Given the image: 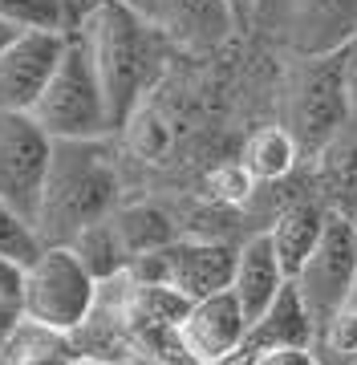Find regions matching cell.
Wrapping results in <instances>:
<instances>
[{
  "label": "cell",
  "mask_w": 357,
  "mask_h": 365,
  "mask_svg": "<svg viewBox=\"0 0 357 365\" xmlns=\"http://www.w3.org/2000/svg\"><path fill=\"white\" fill-rule=\"evenodd\" d=\"M78 37L86 41L90 61L98 69V81H102V93L110 106V122H114V130H122L150 93L162 69V53L171 45L143 13L126 9L122 0H93L81 16Z\"/></svg>",
  "instance_id": "1"
},
{
  "label": "cell",
  "mask_w": 357,
  "mask_h": 365,
  "mask_svg": "<svg viewBox=\"0 0 357 365\" xmlns=\"http://www.w3.org/2000/svg\"><path fill=\"white\" fill-rule=\"evenodd\" d=\"M118 203V175L106 138H53V158L37 203L41 244H69L81 227L106 220Z\"/></svg>",
  "instance_id": "2"
},
{
  "label": "cell",
  "mask_w": 357,
  "mask_h": 365,
  "mask_svg": "<svg viewBox=\"0 0 357 365\" xmlns=\"http://www.w3.org/2000/svg\"><path fill=\"white\" fill-rule=\"evenodd\" d=\"M296 66L284 90V130L296 138L301 158H317L333 138H341L345 122L353 114L349 90V49L325 57H292Z\"/></svg>",
  "instance_id": "3"
},
{
  "label": "cell",
  "mask_w": 357,
  "mask_h": 365,
  "mask_svg": "<svg viewBox=\"0 0 357 365\" xmlns=\"http://www.w3.org/2000/svg\"><path fill=\"white\" fill-rule=\"evenodd\" d=\"M53 138H110L114 122H110V106L98 81V69L90 61L86 41L78 29L66 37L61 61H57L49 86L41 90L37 106L29 110Z\"/></svg>",
  "instance_id": "4"
},
{
  "label": "cell",
  "mask_w": 357,
  "mask_h": 365,
  "mask_svg": "<svg viewBox=\"0 0 357 365\" xmlns=\"http://www.w3.org/2000/svg\"><path fill=\"white\" fill-rule=\"evenodd\" d=\"M98 280L69 244H45L21 272V317L49 333L78 329L93 309Z\"/></svg>",
  "instance_id": "5"
},
{
  "label": "cell",
  "mask_w": 357,
  "mask_h": 365,
  "mask_svg": "<svg viewBox=\"0 0 357 365\" xmlns=\"http://www.w3.org/2000/svg\"><path fill=\"white\" fill-rule=\"evenodd\" d=\"M357 272V232L349 215L325 207V227H321L313 252L304 256V264L292 276V288L301 304L313 317V329L325 333L329 321L345 309V297H349V284H353Z\"/></svg>",
  "instance_id": "6"
},
{
  "label": "cell",
  "mask_w": 357,
  "mask_h": 365,
  "mask_svg": "<svg viewBox=\"0 0 357 365\" xmlns=\"http://www.w3.org/2000/svg\"><path fill=\"white\" fill-rule=\"evenodd\" d=\"M49 158H53V134L37 118L0 110V199L25 220H37Z\"/></svg>",
  "instance_id": "7"
},
{
  "label": "cell",
  "mask_w": 357,
  "mask_h": 365,
  "mask_svg": "<svg viewBox=\"0 0 357 365\" xmlns=\"http://www.w3.org/2000/svg\"><path fill=\"white\" fill-rule=\"evenodd\" d=\"M146 280L159 288H171L175 297L191 304L212 292H224L232 284V268H236V248L232 244H215V240H171L167 248L138 256Z\"/></svg>",
  "instance_id": "8"
},
{
  "label": "cell",
  "mask_w": 357,
  "mask_h": 365,
  "mask_svg": "<svg viewBox=\"0 0 357 365\" xmlns=\"http://www.w3.org/2000/svg\"><path fill=\"white\" fill-rule=\"evenodd\" d=\"M244 333H248V317L232 297V288L191 300L179 317V345L199 365H232L239 357Z\"/></svg>",
  "instance_id": "9"
},
{
  "label": "cell",
  "mask_w": 357,
  "mask_h": 365,
  "mask_svg": "<svg viewBox=\"0 0 357 365\" xmlns=\"http://www.w3.org/2000/svg\"><path fill=\"white\" fill-rule=\"evenodd\" d=\"M69 33H49V29H25L16 33L13 45L0 53V110L29 114L37 106L41 90L49 86L61 49Z\"/></svg>",
  "instance_id": "10"
},
{
  "label": "cell",
  "mask_w": 357,
  "mask_h": 365,
  "mask_svg": "<svg viewBox=\"0 0 357 365\" xmlns=\"http://www.w3.org/2000/svg\"><path fill=\"white\" fill-rule=\"evenodd\" d=\"M146 21L159 29L167 45L183 53H215L244 33L227 0H155Z\"/></svg>",
  "instance_id": "11"
},
{
  "label": "cell",
  "mask_w": 357,
  "mask_h": 365,
  "mask_svg": "<svg viewBox=\"0 0 357 365\" xmlns=\"http://www.w3.org/2000/svg\"><path fill=\"white\" fill-rule=\"evenodd\" d=\"M357 41V0H296L280 45L292 57H325Z\"/></svg>",
  "instance_id": "12"
},
{
  "label": "cell",
  "mask_w": 357,
  "mask_h": 365,
  "mask_svg": "<svg viewBox=\"0 0 357 365\" xmlns=\"http://www.w3.org/2000/svg\"><path fill=\"white\" fill-rule=\"evenodd\" d=\"M284 284H289V272H284V264H280L268 232L252 235L244 248H236V268H232V284L227 288L239 300V309H244L248 321L264 313Z\"/></svg>",
  "instance_id": "13"
},
{
  "label": "cell",
  "mask_w": 357,
  "mask_h": 365,
  "mask_svg": "<svg viewBox=\"0 0 357 365\" xmlns=\"http://www.w3.org/2000/svg\"><path fill=\"white\" fill-rule=\"evenodd\" d=\"M313 337H317L313 317H309V309L301 304V297H296V288L289 280L264 313L248 321V333H244L236 361H244V357H252L260 349H276V345H313Z\"/></svg>",
  "instance_id": "14"
},
{
  "label": "cell",
  "mask_w": 357,
  "mask_h": 365,
  "mask_svg": "<svg viewBox=\"0 0 357 365\" xmlns=\"http://www.w3.org/2000/svg\"><path fill=\"white\" fill-rule=\"evenodd\" d=\"M321 227H325V207H321V203H292V207L280 211V220L268 227V240H272V248H276L289 280L296 276L304 256L313 252Z\"/></svg>",
  "instance_id": "15"
},
{
  "label": "cell",
  "mask_w": 357,
  "mask_h": 365,
  "mask_svg": "<svg viewBox=\"0 0 357 365\" xmlns=\"http://www.w3.org/2000/svg\"><path fill=\"white\" fill-rule=\"evenodd\" d=\"M317 179H321V195H325L329 211L349 215L357 203V143L333 138L317 155Z\"/></svg>",
  "instance_id": "16"
},
{
  "label": "cell",
  "mask_w": 357,
  "mask_h": 365,
  "mask_svg": "<svg viewBox=\"0 0 357 365\" xmlns=\"http://www.w3.org/2000/svg\"><path fill=\"white\" fill-rule=\"evenodd\" d=\"M93 0H0V21L16 29H49L73 33Z\"/></svg>",
  "instance_id": "17"
},
{
  "label": "cell",
  "mask_w": 357,
  "mask_h": 365,
  "mask_svg": "<svg viewBox=\"0 0 357 365\" xmlns=\"http://www.w3.org/2000/svg\"><path fill=\"white\" fill-rule=\"evenodd\" d=\"M301 163V146L284 126H264V130L252 134L248 150H244V170L252 179H264V182H276L284 179L292 167Z\"/></svg>",
  "instance_id": "18"
},
{
  "label": "cell",
  "mask_w": 357,
  "mask_h": 365,
  "mask_svg": "<svg viewBox=\"0 0 357 365\" xmlns=\"http://www.w3.org/2000/svg\"><path fill=\"white\" fill-rule=\"evenodd\" d=\"M110 220H114V227H118L122 248H126L130 260H138V256H146V252L167 248V244L175 240V235H171V220H167L159 207H150V203L122 207V211H114Z\"/></svg>",
  "instance_id": "19"
},
{
  "label": "cell",
  "mask_w": 357,
  "mask_h": 365,
  "mask_svg": "<svg viewBox=\"0 0 357 365\" xmlns=\"http://www.w3.org/2000/svg\"><path fill=\"white\" fill-rule=\"evenodd\" d=\"M110 215H114V211H110ZM110 215H106V220H98V223H90V227H81V232L69 240V248L78 252V260L93 272V280H106V276H114L122 264L130 260L126 248H122V235H118V227H114Z\"/></svg>",
  "instance_id": "20"
},
{
  "label": "cell",
  "mask_w": 357,
  "mask_h": 365,
  "mask_svg": "<svg viewBox=\"0 0 357 365\" xmlns=\"http://www.w3.org/2000/svg\"><path fill=\"white\" fill-rule=\"evenodd\" d=\"M41 248H45V244H41L33 220H25L16 207H9V203L0 199V256H9V260H16L25 268L29 260H37Z\"/></svg>",
  "instance_id": "21"
},
{
  "label": "cell",
  "mask_w": 357,
  "mask_h": 365,
  "mask_svg": "<svg viewBox=\"0 0 357 365\" xmlns=\"http://www.w3.org/2000/svg\"><path fill=\"white\" fill-rule=\"evenodd\" d=\"M292 9H296V0H252L248 29L260 33V37H268V41H280L284 29H289V21H292Z\"/></svg>",
  "instance_id": "22"
},
{
  "label": "cell",
  "mask_w": 357,
  "mask_h": 365,
  "mask_svg": "<svg viewBox=\"0 0 357 365\" xmlns=\"http://www.w3.org/2000/svg\"><path fill=\"white\" fill-rule=\"evenodd\" d=\"M239 365H321L313 345H276V349H260L244 357Z\"/></svg>",
  "instance_id": "23"
},
{
  "label": "cell",
  "mask_w": 357,
  "mask_h": 365,
  "mask_svg": "<svg viewBox=\"0 0 357 365\" xmlns=\"http://www.w3.org/2000/svg\"><path fill=\"white\" fill-rule=\"evenodd\" d=\"M25 317H21V300H9L0 297V349L9 345V337L16 333V325H21Z\"/></svg>",
  "instance_id": "24"
},
{
  "label": "cell",
  "mask_w": 357,
  "mask_h": 365,
  "mask_svg": "<svg viewBox=\"0 0 357 365\" xmlns=\"http://www.w3.org/2000/svg\"><path fill=\"white\" fill-rule=\"evenodd\" d=\"M21 264L16 260H9V256H0V297H9V300H16L21 297Z\"/></svg>",
  "instance_id": "25"
},
{
  "label": "cell",
  "mask_w": 357,
  "mask_h": 365,
  "mask_svg": "<svg viewBox=\"0 0 357 365\" xmlns=\"http://www.w3.org/2000/svg\"><path fill=\"white\" fill-rule=\"evenodd\" d=\"M232 4V13L239 16V25H244V33H248V16H252V0H227Z\"/></svg>",
  "instance_id": "26"
},
{
  "label": "cell",
  "mask_w": 357,
  "mask_h": 365,
  "mask_svg": "<svg viewBox=\"0 0 357 365\" xmlns=\"http://www.w3.org/2000/svg\"><path fill=\"white\" fill-rule=\"evenodd\" d=\"M16 33H25V29H16V25H9V21H0V53H4L9 45H13Z\"/></svg>",
  "instance_id": "27"
},
{
  "label": "cell",
  "mask_w": 357,
  "mask_h": 365,
  "mask_svg": "<svg viewBox=\"0 0 357 365\" xmlns=\"http://www.w3.org/2000/svg\"><path fill=\"white\" fill-rule=\"evenodd\" d=\"M341 313H353L357 317V272H353V284H349V297H345V309Z\"/></svg>",
  "instance_id": "28"
},
{
  "label": "cell",
  "mask_w": 357,
  "mask_h": 365,
  "mask_svg": "<svg viewBox=\"0 0 357 365\" xmlns=\"http://www.w3.org/2000/svg\"><path fill=\"white\" fill-rule=\"evenodd\" d=\"M122 4H126V9H134V13H150V4H155V0H122Z\"/></svg>",
  "instance_id": "29"
},
{
  "label": "cell",
  "mask_w": 357,
  "mask_h": 365,
  "mask_svg": "<svg viewBox=\"0 0 357 365\" xmlns=\"http://www.w3.org/2000/svg\"><path fill=\"white\" fill-rule=\"evenodd\" d=\"M349 223H353V232H357V203H353V211H349Z\"/></svg>",
  "instance_id": "30"
}]
</instances>
